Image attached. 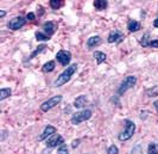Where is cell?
<instances>
[{"label": "cell", "instance_id": "29", "mask_svg": "<svg viewBox=\"0 0 158 154\" xmlns=\"http://www.w3.org/2000/svg\"><path fill=\"white\" fill-rule=\"evenodd\" d=\"M26 19H29V20H36V16H35V13H27V16H26Z\"/></svg>", "mask_w": 158, "mask_h": 154}, {"label": "cell", "instance_id": "18", "mask_svg": "<svg viewBox=\"0 0 158 154\" xmlns=\"http://www.w3.org/2000/svg\"><path fill=\"white\" fill-rule=\"evenodd\" d=\"M94 59L96 60V64H98V65H101V64H103V62L106 61L107 55H106L105 53H102V51H95Z\"/></svg>", "mask_w": 158, "mask_h": 154}, {"label": "cell", "instance_id": "22", "mask_svg": "<svg viewBox=\"0 0 158 154\" xmlns=\"http://www.w3.org/2000/svg\"><path fill=\"white\" fill-rule=\"evenodd\" d=\"M35 36H36V40L40 41V42H47L50 40V36H48L47 33H42V31H36Z\"/></svg>", "mask_w": 158, "mask_h": 154}, {"label": "cell", "instance_id": "3", "mask_svg": "<svg viewBox=\"0 0 158 154\" xmlns=\"http://www.w3.org/2000/svg\"><path fill=\"white\" fill-rule=\"evenodd\" d=\"M135 84H137V77H135V75H128V77H126L124 80L121 81V84L119 85L118 91H117L118 96H123L128 90L135 87Z\"/></svg>", "mask_w": 158, "mask_h": 154}, {"label": "cell", "instance_id": "10", "mask_svg": "<svg viewBox=\"0 0 158 154\" xmlns=\"http://www.w3.org/2000/svg\"><path fill=\"white\" fill-rule=\"evenodd\" d=\"M56 131H57V129H56L54 125L48 124V125H45V128H44V130H43V133L38 136V141H44V140H48L50 136H52L54 134H56Z\"/></svg>", "mask_w": 158, "mask_h": 154}, {"label": "cell", "instance_id": "13", "mask_svg": "<svg viewBox=\"0 0 158 154\" xmlns=\"http://www.w3.org/2000/svg\"><path fill=\"white\" fill-rule=\"evenodd\" d=\"M87 103H88L87 96L82 95V96H79V97L74 100V106L76 109H82V108H85V106L87 105Z\"/></svg>", "mask_w": 158, "mask_h": 154}, {"label": "cell", "instance_id": "17", "mask_svg": "<svg viewBox=\"0 0 158 154\" xmlns=\"http://www.w3.org/2000/svg\"><path fill=\"white\" fill-rule=\"evenodd\" d=\"M151 37H150V33H146L143 35V37L140 38V46H142L143 48H148V47H150V43H151Z\"/></svg>", "mask_w": 158, "mask_h": 154}, {"label": "cell", "instance_id": "5", "mask_svg": "<svg viewBox=\"0 0 158 154\" xmlns=\"http://www.w3.org/2000/svg\"><path fill=\"white\" fill-rule=\"evenodd\" d=\"M61 102H62V96H61V95H57V96H54V97L49 98L48 100H45L44 103L40 104V111L48 112V111H50L51 109H54L55 106L58 105Z\"/></svg>", "mask_w": 158, "mask_h": 154}, {"label": "cell", "instance_id": "16", "mask_svg": "<svg viewBox=\"0 0 158 154\" xmlns=\"http://www.w3.org/2000/svg\"><path fill=\"white\" fill-rule=\"evenodd\" d=\"M56 68V64L55 61H48L47 64H44L43 67H42V71L44 73H51L54 69Z\"/></svg>", "mask_w": 158, "mask_h": 154}, {"label": "cell", "instance_id": "12", "mask_svg": "<svg viewBox=\"0 0 158 154\" xmlns=\"http://www.w3.org/2000/svg\"><path fill=\"white\" fill-rule=\"evenodd\" d=\"M140 28H142V25H140V23H139L138 20L130 19V20L127 22V30H128L130 33H137V31L140 30Z\"/></svg>", "mask_w": 158, "mask_h": 154}, {"label": "cell", "instance_id": "33", "mask_svg": "<svg viewBox=\"0 0 158 154\" xmlns=\"http://www.w3.org/2000/svg\"><path fill=\"white\" fill-rule=\"evenodd\" d=\"M153 106H155V109H156V111L158 112V100H155V103H153Z\"/></svg>", "mask_w": 158, "mask_h": 154}, {"label": "cell", "instance_id": "14", "mask_svg": "<svg viewBox=\"0 0 158 154\" xmlns=\"http://www.w3.org/2000/svg\"><path fill=\"white\" fill-rule=\"evenodd\" d=\"M43 30H44V33H47L48 36H52L54 33H55V24L52 23V22H45L44 24H43Z\"/></svg>", "mask_w": 158, "mask_h": 154}, {"label": "cell", "instance_id": "2", "mask_svg": "<svg viewBox=\"0 0 158 154\" xmlns=\"http://www.w3.org/2000/svg\"><path fill=\"white\" fill-rule=\"evenodd\" d=\"M92 116H93L92 110H89V109H85V110L77 111V112H75V114L73 115V116H71V118H70V122L74 124V125H79V124H81V123H83V122L90 120V118H92Z\"/></svg>", "mask_w": 158, "mask_h": 154}, {"label": "cell", "instance_id": "20", "mask_svg": "<svg viewBox=\"0 0 158 154\" xmlns=\"http://www.w3.org/2000/svg\"><path fill=\"white\" fill-rule=\"evenodd\" d=\"M11 95H12V91L10 87H2L0 90V100H5L6 98L11 97Z\"/></svg>", "mask_w": 158, "mask_h": 154}, {"label": "cell", "instance_id": "25", "mask_svg": "<svg viewBox=\"0 0 158 154\" xmlns=\"http://www.w3.org/2000/svg\"><path fill=\"white\" fill-rule=\"evenodd\" d=\"M131 154H143V145L142 143H137V145L132 148Z\"/></svg>", "mask_w": 158, "mask_h": 154}, {"label": "cell", "instance_id": "7", "mask_svg": "<svg viewBox=\"0 0 158 154\" xmlns=\"http://www.w3.org/2000/svg\"><path fill=\"white\" fill-rule=\"evenodd\" d=\"M25 24H26V18L19 16V17H15V18H12V19L7 23V28L10 29V30L16 31V30L22 29Z\"/></svg>", "mask_w": 158, "mask_h": 154}, {"label": "cell", "instance_id": "34", "mask_svg": "<svg viewBox=\"0 0 158 154\" xmlns=\"http://www.w3.org/2000/svg\"><path fill=\"white\" fill-rule=\"evenodd\" d=\"M153 26H155V28H158V18H156V19L153 20Z\"/></svg>", "mask_w": 158, "mask_h": 154}, {"label": "cell", "instance_id": "4", "mask_svg": "<svg viewBox=\"0 0 158 154\" xmlns=\"http://www.w3.org/2000/svg\"><path fill=\"white\" fill-rule=\"evenodd\" d=\"M135 124L131 120H125V130L119 134L118 139L120 141H127L135 135Z\"/></svg>", "mask_w": 158, "mask_h": 154}, {"label": "cell", "instance_id": "15", "mask_svg": "<svg viewBox=\"0 0 158 154\" xmlns=\"http://www.w3.org/2000/svg\"><path fill=\"white\" fill-rule=\"evenodd\" d=\"M47 48H48L47 44H40V46H38V47H37V48L35 49V50H33V51L31 53V55L27 57V60L30 61V60H32V59H35V57L37 56V55H40V53H43V51H44V50H45Z\"/></svg>", "mask_w": 158, "mask_h": 154}, {"label": "cell", "instance_id": "21", "mask_svg": "<svg viewBox=\"0 0 158 154\" xmlns=\"http://www.w3.org/2000/svg\"><path fill=\"white\" fill-rule=\"evenodd\" d=\"M145 95L148 97H157L158 96V85H155L150 89H148L145 91Z\"/></svg>", "mask_w": 158, "mask_h": 154}, {"label": "cell", "instance_id": "30", "mask_svg": "<svg viewBox=\"0 0 158 154\" xmlns=\"http://www.w3.org/2000/svg\"><path fill=\"white\" fill-rule=\"evenodd\" d=\"M79 143H80L79 139H77V140H74V141H73V143H71V147H73V148H76V147L79 146Z\"/></svg>", "mask_w": 158, "mask_h": 154}, {"label": "cell", "instance_id": "23", "mask_svg": "<svg viewBox=\"0 0 158 154\" xmlns=\"http://www.w3.org/2000/svg\"><path fill=\"white\" fill-rule=\"evenodd\" d=\"M148 154H158V143L151 142L148 147Z\"/></svg>", "mask_w": 158, "mask_h": 154}, {"label": "cell", "instance_id": "27", "mask_svg": "<svg viewBox=\"0 0 158 154\" xmlns=\"http://www.w3.org/2000/svg\"><path fill=\"white\" fill-rule=\"evenodd\" d=\"M107 154H119V149L115 145H112L107 148Z\"/></svg>", "mask_w": 158, "mask_h": 154}, {"label": "cell", "instance_id": "6", "mask_svg": "<svg viewBox=\"0 0 158 154\" xmlns=\"http://www.w3.org/2000/svg\"><path fill=\"white\" fill-rule=\"evenodd\" d=\"M56 61L61 66L67 67L71 61V53L68 51V50H60V51L56 54Z\"/></svg>", "mask_w": 158, "mask_h": 154}, {"label": "cell", "instance_id": "24", "mask_svg": "<svg viewBox=\"0 0 158 154\" xmlns=\"http://www.w3.org/2000/svg\"><path fill=\"white\" fill-rule=\"evenodd\" d=\"M49 4H50V7L52 8V10H58V8L63 5V2L61 0H50Z\"/></svg>", "mask_w": 158, "mask_h": 154}, {"label": "cell", "instance_id": "32", "mask_svg": "<svg viewBox=\"0 0 158 154\" xmlns=\"http://www.w3.org/2000/svg\"><path fill=\"white\" fill-rule=\"evenodd\" d=\"M5 16H6V11L1 10V11H0V18H4Z\"/></svg>", "mask_w": 158, "mask_h": 154}, {"label": "cell", "instance_id": "28", "mask_svg": "<svg viewBox=\"0 0 158 154\" xmlns=\"http://www.w3.org/2000/svg\"><path fill=\"white\" fill-rule=\"evenodd\" d=\"M150 47H151V48H158V38H156V40H152V41H151Z\"/></svg>", "mask_w": 158, "mask_h": 154}, {"label": "cell", "instance_id": "1", "mask_svg": "<svg viewBox=\"0 0 158 154\" xmlns=\"http://www.w3.org/2000/svg\"><path fill=\"white\" fill-rule=\"evenodd\" d=\"M76 71H77V64H73V65L68 66L63 72L57 77V79L54 81V85L56 87H61V86L65 85L71 79V77L76 73Z\"/></svg>", "mask_w": 158, "mask_h": 154}, {"label": "cell", "instance_id": "11", "mask_svg": "<svg viewBox=\"0 0 158 154\" xmlns=\"http://www.w3.org/2000/svg\"><path fill=\"white\" fill-rule=\"evenodd\" d=\"M102 43V40L100 36H92L87 40V47L88 48H95L99 47Z\"/></svg>", "mask_w": 158, "mask_h": 154}, {"label": "cell", "instance_id": "9", "mask_svg": "<svg viewBox=\"0 0 158 154\" xmlns=\"http://www.w3.org/2000/svg\"><path fill=\"white\" fill-rule=\"evenodd\" d=\"M125 40V35L121 33L120 30H113L110 33L108 37H107V42L108 43H120Z\"/></svg>", "mask_w": 158, "mask_h": 154}, {"label": "cell", "instance_id": "19", "mask_svg": "<svg viewBox=\"0 0 158 154\" xmlns=\"http://www.w3.org/2000/svg\"><path fill=\"white\" fill-rule=\"evenodd\" d=\"M107 6H108L107 1H103V0H95L94 1V7L98 11H103V10L107 8Z\"/></svg>", "mask_w": 158, "mask_h": 154}, {"label": "cell", "instance_id": "31", "mask_svg": "<svg viewBox=\"0 0 158 154\" xmlns=\"http://www.w3.org/2000/svg\"><path fill=\"white\" fill-rule=\"evenodd\" d=\"M6 134H7V131H6V130H2V136H1V141H4V140L6 139Z\"/></svg>", "mask_w": 158, "mask_h": 154}, {"label": "cell", "instance_id": "8", "mask_svg": "<svg viewBox=\"0 0 158 154\" xmlns=\"http://www.w3.org/2000/svg\"><path fill=\"white\" fill-rule=\"evenodd\" d=\"M62 145H64V138L58 134H54L52 136H50L47 140V147L49 148H55V147H60Z\"/></svg>", "mask_w": 158, "mask_h": 154}, {"label": "cell", "instance_id": "26", "mask_svg": "<svg viewBox=\"0 0 158 154\" xmlns=\"http://www.w3.org/2000/svg\"><path fill=\"white\" fill-rule=\"evenodd\" d=\"M57 154H69V149L67 145H62V146L58 147L57 149Z\"/></svg>", "mask_w": 158, "mask_h": 154}]
</instances>
